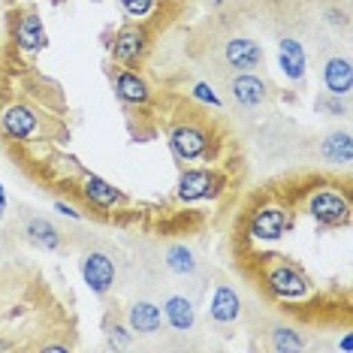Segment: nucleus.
I'll list each match as a JSON object with an SVG mask.
<instances>
[{
	"label": "nucleus",
	"mask_w": 353,
	"mask_h": 353,
	"mask_svg": "<svg viewBox=\"0 0 353 353\" xmlns=\"http://www.w3.org/2000/svg\"><path fill=\"white\" fill-rule=\"evenodd\" d=\"M323 82L329 88V94H339V97H347L353 91V67L350 58H329L323 67Z\"/></svg>",
	"instance_id": "nucleus-12"
},
{
	"label": "nucleus",
	"mask_w": 353,
	"mask_h": 353,
	"mask_svg": "<svg viewBox=\"0 0 353 353\" xmlns=\"http://www.w3.org/2000/svg\"><path fill=\"white\" fill-rule=\"evenodd\" d=\"M230 94H232V100L239 103V106H245V109H256V106H263V103L269 100V88L263 79H256L254 73H242V76H236L230 82Z\"/></svg>",
	"instance_id": "nucleus-10"
},
{
	"label": "nucleus",
	"mask_w": 353,
	"mask_h": 353,
	"mask_svg": "<svg viewBox=\"0 0 353 353\" xmlns=\"http://www.w3.org/2000/svg\"><path fill=\"white\" fill-rule=\"evenodd\" d=\"M133 335L124 326H112V347H130Z\"/></svg>",
	"instance_id": "nucleus-25"
},
{
	"label": "nucleus",
	"mask_w": 353,
	"mask_h": 353,
	"mask_svg": "<svg viewBox=\"0 0 353 353\" xmlns=\"http://www.w3.org/2000/svg\"><path fill=\"white\" fill-rule=\"evenodd\" d=\"M308 214L314 218L320 227H344L350 221V203L341 190L335 188H323L308 199Z\"/></svg>",
	"instance_id": "nucleus-1"
},
{
	"label": "nucleus",
	"mask_w": 353,
	"mask_h": 353,
	"mask_svg": "<svg viewBox=\"0 0 353 353\" xmlns=\"http://www.w3.org/2000/svg\"><path fill=\"white\" fill-rule=\"evenodd\" d=\"M278 61H281V70H284L287 79H293V82H299V79L305 76V63H308V58H305V49L302 43H296V39H281L278 43Z\"/></svg>",
	"instance_id": "nucleus-16"
},
{
	"label": "nucleus",
	"mask_w": 353,
	"mask_h": 353,
	"mask_svg": "<svg viewBox=\"0 0 353 353\" xmlns=\"http://www.w3.org/2000/svg\"><path fill=\"white\" fill-rule=\"evenodd\" d=\"M0 127H3V133L10 139H30L39 127V115L30 106H25V103H12L0 115Z\"/></svg>",
	"instance_id": "nucleus-6"
},
{
	"label": "nucleus",
	"mask_w": 353,
	"mask_h": 353,
	"mask_svg": "<svg viewBox=\"0 0 353 353\" xmlns=\"http://www.w3.org/2000/svg\"><path fill=\"white\" fill-rule=\"evenodd\" d=\"M214 3H221V0H214Z\"/></svg>",
	"instance_id": "nucleus-28"
},
{
	"label": "nucleus",
	"mask_w": 353,
	"mask_h": 353,
	"mask_svg": "<svg viewBox=\"0 0 353 353\" xmlns=\"http://www.w3.org/2000/svg\"><path fill=\"white\" fill-rule=\"evenodd\" d=\"M320 154H323L326 160H332V163H339V166H347L353 160V139H350V133H332L329 139H323Z\"/></svg>",
	"instance_id": "nucleus-19"
},
{
	"label": "nucleus",
	"mask_w": 353,
	"mask_h": 353,
	"mask_svg": "<svg viewBox=\"0 0 353 353\" xmlns=\"http://www.w3.org/2000/svg\"><path fill=\"white\" fill-rule=\"evenodd\" d=\"M287 212L284 208H275V205H266V208H256L251 223H248V230H251L254 239H260V242H275L287 232Z\"/></svg>",
	"instance_id": "nucleus-7"
},
{
	"label": "nucleus",
	"mask_w": 353,
	"mask_h": 353,
	"mask_svg": "<svg viewBox=\"0 0 353 353\" xmlns=\"http://www.w3.org/2000/svg\"><path fill=\"white\" fill-rule=\"evenodd\" d=\"M163 317L175 332H190L196 323V311H194V302L184 299V296H170L163 302Z\"/></svg>",
	"instance_id": "nucleus-15"
},
{
	"label": "nucleus",
	"mask_w": 353,
	"mask_h": 353,
	"mask_svg": "<svg viewBox=\"0 0 353 353\" xmlns=\"http://www.w3.org/2000/svg\"><path fill=\"white\" fill-rule=\"evenodd\" d=\"M85 196H88V203H94V205H100V208H112V205H118L121 203V190H115L109 181H103L100 175H85Z\"/></svg>",
	"instance_id": "nucleus-18"
},
{
	"label": "nucleus",
	"mask_w": 353,
	"mask_h": 353,
	"mask_svg": "<svg viewBox=\"0 0 353 353\" xmlns=\"http://www.w3.org/2000/svg\"><path fill=\"white\" fill-rule=\"evenodd\" d=\"M3 212H6V196H3V188H0V218H3Z\"/></svg>",
	"instance_id": "nucleus-27"
},
{
	"label": "nucleus",
	"mask_w": 353,
	"mask_h": 353,
	"mask_svg": "<svg viewBox=\"0 0 353 353\" xmlns=\"http://www.w3.org/2000/svg\"><path fill=\"white\" fill-rule=\"evenodd\" d=\"M269 347L278 350V353H296V350H305V341L299 339V332H296V329L278 326L275 332L269 335Z\"/></svg>",
	"instance_id": "nucleus-22"
},
{
	"label": "nucleus",
	"mask_w": 353,
	"mask_h": 353,
	"mask_svg": "<svg viewBox=\"0 0 353 353\" xmlns=\"http://www.w3.org/2000/svg\"><path fill=\"white\" fill-rule=\"evenodd\" d=\"M223 61H227V67L236 70V73H251V70L263 67V46L248 37H232L230 43L223 46Z\"/></svg>",
	"instance_id": "nucleus-4"
},
{
	"label": "nucleus",
	"mask_w": 353,
	"mask_h": 353,
	"mask_svg": "<svg viewBox=\"0 0 353 353\" xmlns=\"http://www.w3.org/2000/svg\"><path fill=\"white\" fill-rule=\"evenodd\" d=\"M121 6L127 10V15H133V19H142V15L151 12L154 0H121Z\"/></svg>",
	"instance_id": "nucleus-23"
},
{
	"label": "nucleus",
	"mask_w": 353,
	"mask_h": 353,
	"mask_svg": "<svg viewBox=\"0 0 353 353\" xmlns=\"http://www.w3.org/2000/svg\"><path fill=\"white\" fill-rule=\"evenodd\" d=\"M218 188H221V179L212 170H188V172H181L175 196H179L181 203H196V199L214 196Z\"/></svg>",
	"instance_id": "nucleus-3"
},
{
	"label": "nucleus",
	"mask_w": 353,
	"mask_h": 353,
	"mask_svg": "<svg viewBox=\"0 0 353 353\" xmlns=\"http://www.w3.org/2000/svg\"><path fill=\"white\" fill-rule=\"evenodd\" d=\"M15 39H19V46H21L25 52H39V49H46L49 37H46L43 19H39L37 12L21 15L19 25H15Z\"/></svg>",
	"instance_id": "nucleus-13"
},
{
	"label": "nucleus",
	"mask_w": 353,
	"mask_h": 353,
	"mask_svg": "<svg viewBox=\"0 0 353 353\" xmlns=\"http://www.w3.org/2000/svg\"><path fill=\"white\" fill-rule=\"evenodd\" d=\"M28 236H30V242L39 245L43 251H54V248L61 245V232L52 227L49 221H43V218H34V221H28Z\"/></svg>",
	"instance_id": "nucleus-20"
},
{
	"label": "nucleus",
	"mask_w": 353,
	"mask_h": 353,
	"mask_svg": "<svg viewBox=\"0 0 353 353\" xmlns=\"http://www.w3.org/2000/svg\"><path fill=\"white\" fill-rule=\"evenodd\" d=\"M127 320H130V329L136 335H157L163 326V311L154 302H136Z\"/></svg>",
	"instance_id": "nucleus-14"
},
{
	"label": "nucleus",
	"mask_w": 353,
	"mask_h": 353,
	"mask_svg": "<svg viewBox=\"0 0 353 353\" xmlns=\"http://www.w3.org/2000/svg\"><path fill=\"white\" fill-rule=\"evenodd\" d=\"M266 284L281 299H302V296H308V290H311L308 278L296 266H290V263H275V266L266 272Z\"/></svg>",
	"instance_id": "nucleus-2"
},
{
	"label": "nucleus",
	"mask_w": 353,
	"mask_h": 353,
	"mask_svg": "<svg viewBox=\"0 0 353 353\" xmlns=\"http://www.w3.org/2000/svg\"><path fill=\"white\" fill-rule=\"evenodd\" d=\"M145 46H148L145 30L136 28V25H127V28L118 30L115 39H112V58L118 63H124V67H133V63L142 61Z\"/></svg>",
	"instance_id": "nucleus-5"
},
{
	"label": "nucleus",
	"mask_w": 353,
	"mask_h": 353,
	"mask_svg": "<svg viewBox=\"0 0 353 353\" xmlns=\"http://www.w3.org/2000/svg\"><path fill=\"white\" fill-rule=\"evenodd\" d=\"M194 97L196 100H203V103H212V106H221V100H218V94L212 91L205 82H199V85H194Z\"/></svg>",
	"instance_id": "nucleus-24"
},
{
	"label": "nucleus",
	"mask_w": 353,
	"mask_h": 353,
	"mask_svg": "<svg viewBox=\"0 0 353 353\" xmlns=\"http://www.w3.org/2000/svg\"><path fill=\"white\" fill-rule=\"evenodd\" d=\"M170 142H172V151L181 160H199L205 154V148H208V136H205L203 127H196V124L175 127L172 136H170Z\"/></svg>",
	"instance_id": "nucleus-9"
},
{
	"label": "nucleus",
	"mask_w": 353,
	"mask_h": 353,
	"mask_svg": "<svg viewBox=\"0 0 353 353\" xmlns=\"http://www.w3.org/2000/svg\"><path fill=\"white\" fill-rule=\"evenodd\" d=\"M166 266H170L175 275H194L196 272V256L190 248H184V245H175L166 251Z\"/></svg>",
	"instance_id": "nucleus-21"
},
{
	"label": "nucleus",
	"mask_w": 353,
	"mask_h": 353,
	"mask_svg": "<svg viewBox=\"0 0 353 353\" xmlns=\"http://www.w3.org/2000/svg\"><path fill=\"white\" fill-rule=\"evenodd\" d=\"M54 208H58V212H61V214H67V218H76V221H79V218H82V214H79V212H76V208H73V205H67V203H58V205H54Z\"/></svg>",
	"instance_id": "nucleus-26"
},
{
	"label": "nucleus",
	"mask_w": 353,
	"mask_h": 353,
	"mask_svg": "<svg viewBox=\"0 0 353 353\" xmlns=\"http://www.w3.org/2000/svg\"><path fill=\"white\" fill-rule=\"evenodd\" d=\"M239 314H242V299H239V293L232 290L230 284H218L212 293V308H208V317L214 320V323H236Z\"/></svg>",
	"instance_id": "nucleus-11"
},
{
	"label": "nucleus",
	"mask_w": 353,
	"mask_h": 353,
	"mask_svg": "<svg viewBox=\"0 0 353 353\" xmlns=\"http://www.w3.org/2000/svg\"><path fill=\"white\" fill-rule=\"evenodd\" d=\"M115 94L124 103H130V106H142V103H148V97H151L145 79H142L139 73H133V70H121V73H118V79H115Z\"/></svg>",
	"instance_id": "nucleus-17"
},
{
	"label": "nucleus",
	"mask_w": 353,
	"mask_h": 353,
	"mask_svg": "<svg viewBox=\"0 0 353 353\" xmlns=\"http://www.w3.org/2000/svg\"><path fill=\"white\" fill-rule=\"evenodd\" d=\"M82 278L94 293H106L109 287L115 284V263H112L106 254L91 251L82 260Z\"/></svg>",
	"instance_id": "nucleus-8"
}]
</instances>
